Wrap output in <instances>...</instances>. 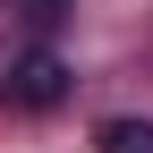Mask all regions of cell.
<instances>
[{
	"mask_svg": "<svg viewBox=\"0 0 153 153\" xmlns=\"http://www.w3.org/2000/svg\"><path fill=\"white\" fill-rule=\"evenodd\" d=\"M9 94H17V102H34V111L68 102V60H60V51H26V60L9 68Z\"/></svg>",
	"mask_w": 153,
	"mask_h": 153,
	"instance_id": "1",
	"label": "cell"
},
{
	"mask_svg": "<svg viewBox=\"0 0 153 153\" xmlns=\"http://www.w3.org/2000/svg\"><path fill=\"white\" fill-rule=\"evenodd\" d=\"M102 153H153V119H102Z\"/></svg>",
	"mask_w": 153,
	"mask_h": 153,
	"instance_id": "2",
	"label": "cell"
},
{
	"mask_svg": "<svg viewBox=\"0 0 153 153\" xmlns=\"http://www.w3.org/2000/svg\"><path fill=\"white\" fill-rule=\"evenodd\" d=\"M17 9H26V17H60L68 0H17Z\"/></svg>",
	"mask_w": 153,
	"mask_h": 153,
	"instance_id": "3",
	"label": "cell"
}]
</instances>
